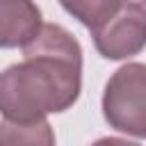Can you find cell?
Masks as SVG:
<instances>
[{"instance_id": "cell-6", "label": "cell", "mask_w": 146, "mask_h": 146, "mask_svg": "<svg viewBox=\"0 0 146 146\" xmlns=\"http://www.w3.org/2000/svg\"><path fill=\"white\" fill-rule=\"evenodd\" d=\"M130 0H59L66 14H71L75 21H80L89 32L112 18L121 7H125Z\"/></svg>"}, {"instance_id": "cell-4", "label": "cell", "mask_w": 146, "mask_h": 146, "mask_svg": "<svg viewBox=\"0 0 146 146\" xmlns=\"http://www.w3.org/2000/svg\"><path fill=\"white\" fill-rule=\"evenodd\" d=\"M41 27V9L34 0H0V48H25Z\"/></svg>"}, {"instance_id": "cell-5", "label": "cell", "mask_w": 146, "mask_h": 146, "mask_svg": "<svg viewBox=\"0 0 146 146\" xmlns=\"http://www.w3.org/2000/svg\"><path fill=\"white\" fill-rule=\"evenodd\" d=\"M0 146H57L52 125L41 121H0Z\"/></svg>"}, {"instance_id": "cell-1", "label": "cell", "mask_w": 146, "mask_h": 146, "mask_svg": "<svg viewBox=\"0 0 146 146\" xmlns=\"http://www.w3.org/2000/svg\"><path fill=\"white\" fill-rule=\"evenodd\" d=\"M82 91V46L57 23L23 48V62L0 73V114L9 121H41L73 107Z\"/></svg>"}, {"instance_id": "cell-7", "label": "cell", "mask_w": 146, "mask_h": 146, "mask_svg": "<svg viewBox=\"0 0 146 146\" xmlns=\"http://www.w3.org/2000/svg\"><path fill=\"white\" fill-rule=\"evenodd\" d=\"M91 146H141V144L130 141V139H123V137H100Z\"/></svg>"}, {"instance_id": "cell-8", "label": "cell", "mask_w": 146, "mask_h": 146, "mask_svg": "<svg viewBox=\"0 0 146 146\" xmlns=\"http://www.w3.org/2000/svg\"><path fill=\"white\" fill-rule=\"evenodd\" d=\"M139 2H141V5H144V7H146V0H139Z\"/></svg>"}, {"instance_id": "cell-2", "label": "cell", "mask_w": 146, "mask_h": 146, "mask_svg": "<svg viewBox=\"0 0 146 146\" xmlns=\"http://www.w3.org/2000/svg\"><path fill=\"white\" fill-rule=\"evenodd\" d=\"M100 107L110 128L146 139V64L128 62L119 66L105 82Z\"/></svg>"}, {"instance_id": "cell-3", "label": "cell", "mask_w": 146, "mask_h": 146, "mask_svg": "<svg viewBox=\"0 0 146 146\" xmlns=\"http://www.w3.org/2000/svg\"><path fill=\"white\" fill-rule=\"evenodd\" d=\"M96 50L112 62L130 59L146 48V7L128 2L112 18L91 30Z\"/></svg>"}]
</instances>
